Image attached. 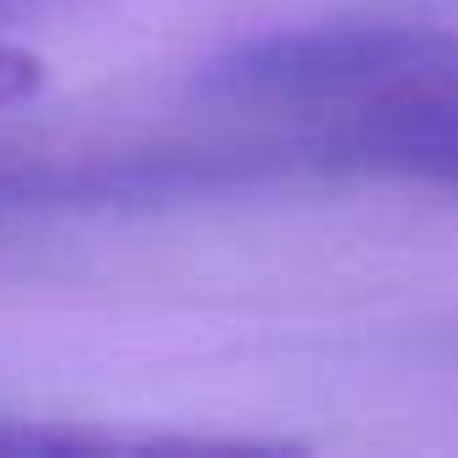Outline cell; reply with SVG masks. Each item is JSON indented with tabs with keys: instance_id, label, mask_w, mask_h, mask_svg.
<instances>
[{
	"instance_id": "cell-2",
	"label": "cell",
	"mask_w": 458,
	"mask_h": 458,
	"mask_svg": "<svg viewBox=\"0 0 458 458\" xmlns=\"http://www.w3.org/2000/svg\"><path fill=\"white\" fill-rule=\"evenodd\" d=\"M151 453V447H205V442H162V437H140L124 442L114 431H81V426H60V420H12L0 415V458H65V453Z\"/></svg>"
},
{
	"instance_id": "cell-3",
	"label": "cell",
	"mask_w": 458,
	"mask_h": 458,
	"mask_svg": "<svg viewBox=\"0 0 458 458\" xmlns=\"http://www.w3.org/2000/svg\"><path fill=\"white\" fill-rule=\"evenodd\" d=\"M44 92V60L17 49V44H0V114L28 103Z\"/></svg>"
},
{
	"instance_id": "cell-1",
	"label": "cell",
	"mask_w": 458,
	"mask_h": 458,
	"mask_svg": "<svg viewBox=\"0 0 458 458\" xmlns=\"http://www.w3.org/2000/svg\"><path fill=\"white\" fill-rule=\"evenodd\" d=\"M199 92L308 124L313 157L356 173L458 189V33L329 22L233 44Z\"/></svg>"
}]
</instances>
